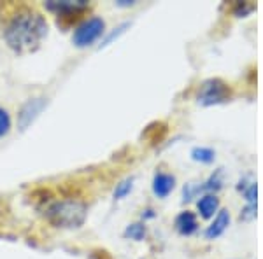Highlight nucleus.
Masks as SVG:
<instances>
[{"label":"nucleus","instance_id":"nucleus-12","mask_svg":"<svg viewBox=\"0 0 263 259\" xmlns=\"http://www.w3.org/2000/svg\"><path fill=\"white\" fill-rule=\"evenodd\" d=\"M146 233L147 229L144 226L142 223H135V224H130L128 228L125 229V236L130 240H135V242H141L146 238Z\"/></svg>","mask_w":263,"mask_h":259},{"label":"nucleus","instance_id":"nucleus-5","mask_svg":"<svg viewBox=\"0 0 263 259\" xmlns=\"http://www.w3.org/2000/svg\"><path fill=\"white\" fill-rule=\"evenodd\" d=\"M44 7L58 16V18L76 19L81 12L90 7L86 0H48L44 2Z\"/></svg>","mask_w":263,"mask_h":259},{"label":"nucleus","instance_id":"nucleus-15","mask_svg":"<svg viewBox=\"0 0 263 259\" xmlns=\"http://www.w3.org/2000/svg\"><path fill=\"white\" fill-rule=\"evenodd\" d=\"M219 188H221V170H218L216 173H213L211 179L207 182H203V186H202L203 191H218Z\"/></svg>","mask_w":263,"mask_h":259},{"label":"nucleus","instance_id":"nucleus-1","mask_svg":"<svg viewBox=\"0 0 263 259\" xmlns=\"http://www.w3.org/2000/svg\"><path fill=\"white\" fill-rule=\"evenodd\" d=\"M4 39L16 53H28L39 48L48 35V23L41 12L28 6L12 7L4 23Z\"/></svg>","mask_w":263,"mask_h":259},{"label":"nucleus","instance_id":"nucleus-4","mask_svg":"<svg viewBox=\"0 0 263 259\" xmlns=\"http://www.w3.org/2000/svg\"><path fill=\"white\" fill-rule=\"evenodd\" d=\"M198 104L203 107H211V105L224 104L232 98V90L223 79L213 77L202 83L200 91H198Z\"/></svg>","mask_w":263,"mask_h":259},{"label":"nucleus","instance_id":"nucleus-6","mask_svg":"<svg viewBox=\"0 0 263 259\" xmlns=\"http://www.w3.org/2000/svg\"><path fill=\"white\" fill-rule=\"evenodd\" d=\"M46 100L42 96H37V98H30L25 102V105L21 107L20 114H18V126L20 130H25L32 125V121L35 119L41 114V110L44 109Z\"/></svg>","mask_w":263,"mask_h":259},{"label":"nucleus","instance_id":"nucleus-2","mask_svg":"<svg viewBox=\"0 0 263 259\" xmlns=\"http://www.w3.org/2000/svg\"><path fill=\"white\" fill-rule=\"evenodd\" d=\"M44 217L54 228L78 229L83 226L88 217V207L86 203L74 198L57 200L44 209Z\"/></svg>","mask_w":263,"mask_h":259},{"label":"nucleus","instance_id":"nucleus-9","mask_svg":"<svg viewBox=\"0 0 263 259\" xmlns=\"http://www.w3.org/2000/svg\"><path fill=\"white\" fill-rule=\"evenodd\" d=\"M230 226V212L228 210H219L218 215L214 217V221L211 223V226H207L205 229V238L207 240H214L218 236H221L227 228Z\"/></svg>","mask_w":263,"mask_h":259},{"label":"nucleus","instance_id":"nucleus-10","mask_svg":"<svg viewBox=\"0 0 263 259\" xmlns=\"http://www.w3.org/2000/svg\"><path fill=\"white\" fill-rule=\"evenodd\" d=\"M197 209L203 219H211L219 209V198L216 196V194H203V196L198 200Z\"/></svg>","mask_w":263,"mask_h":259},{"label":"nucleus","instance_id":"nucleus-18","mask_svg":"<svg viewBox=\"0 0 263 259\" xmlns=\"http://www.w3.org/2000/svg\"><path fill=\"white\" fill-rule=\"evenodd\" d=\"M253 9H254V6L253 4H248V2H237L235 6H233V14L235 16H248L249 12H253Z\"/></svg>","mask_w":263,"mask_h":259},{"label":"nucleus","instance_id":"nucleus-3","mask_svg":"<svg viewBox=\"0 0 263 259\" xmlns=\"http://www.w3.org/2000/svg\"><path fill=\"white\" fill-rule=\"evenodd\" d=\"M104 32H105V21L99 18V16H91V18L83 19L76 27L74 33H72V44L76 48H88V46L95 44L104 35Z\"/></svg>","mask_w":263,"mask_h":259},{"label":"nucleus","instance_id":"nucleus-14","mask_svg":"<svg viewBox=\"0 0 263 259\" xmlns=\"http://www.w3.org/2000/svg\"><path fill=\"white\" fill-rule=\"evenodd\" d=\"M11 131V116L7 109L0 107V138H4Z\"/></svg>","mask_w":263,"mask_h":259},{"label":"nucleus","instance_id":"nucleus-19","mask_svg":"<svg viewBox=\"0 0 263 259\" xmlns=\"http://www.w3.org/2000/svg\"><path fill=\"white\" fill-rule=\"evenodd\" d=\"M256 217V205H248L240 212V221H251Z\"/></svg>","mask_w":263,"mask_h":259},{"label":"nucleus","instance_id":"nucleus-17","mask_svg":"<svg viewBox=\"0 0 263 259\" xmlns=\"http://www.w3.org/2000/svg\"><path fill=\"white\" fill-rule=\"evenodd\" d=\"M258 186L256 182H251L249 186H244V198L248 200V205H256Z\"/></svg>","mask_w":263,"mask_h":259},{"label":"nucleus","instance_id":"nucleus-13","mask_svg":"<svg viewBox=\"0 0 263 259\" xmlns=\"http://www.w3.org/2000/svg\"><path fill=\"white\" fill-rule=\"evenodd\" d=\"M134 177H126L121 182H118L116 188H114V198L116 200H123L125 196H128L130 191L134 189Z\"/></svg>","mask_w":263,"mask_h":259},{"label":"nucleus","instance_id":"nucleus-7","mask_svg":"<svg viewBox=\"0 0 263 259\" xmlns=\"http://www.w3.org/2000/svg\"><path fill=\"white\" fill-rule=\"evenodd\" d=\"M176 188V177L165 172H156L153 179V193L158 198H167Z\"/></svg>","mask_w":263,"mask_h":259},{"label":"nucleus","instance_id":"nucleus-20","mask_svg":"<svg viewBox=\"0 0 263 259\" xmlns=\"http://www.w3.org/2000/svg\"><path fill=\"white\" fill-rule=\"evenodd\" d=\"M134 4H135L134 0H118L116 6H120V7H132Z\"/></svg>","mask_w":263,"mask_h":259},{"label":"nucleus","instance_id":"nucleus-16","mask_svg":"<svg viewBox=\"0 0 263 259\" xmlns=\"http://www.w3.org/2000/svg\"><path fill=\"white\" fill-rule=\"evenodd\" d=\"M126 28H130V23H128V21H126V23H121L120 27H116V28H114V32L109 33V35L105 37L104 41H102V44H100V46H102V48H104V46H109V44H111V42H112L114 39H118V37H120L121 33H125Z\"/></svg>","mask_w":263,"mask_h":259},{"label":"nucleus","instance_id":"nucleus-21","mask_svg":"<svg viewBox=\"0 0 263 259\" xmlns=\"http://www.w3.org/2000/svg\"><path fill=\"white\" fill-rule=\"evenodd\" d=\"M91 259H111V257L107 256V252H102V250H100V252H93Z\"/></svg>","mask_w":263,"mask_h":259},{"label":"nucleus","instance_id":"nucleus-8","mask_svg":"<svg viewBox=\"0 0 263 259\" xmlns=\"http://www.w3.org/2000/svg\"><path fill=\"white\" fill-rule=\"evenodd\" d=\"M174 226H176L177 233L182 236H190L193 235L195 231L198 229V221H197V215L190 210H184L181 214H177L176 221H174Z\"/></svg>","mask_w":263,"mask_h":259},{"label":"nucleus","instance_id":"nucleus-11","mask_svg":"<svg viewBox=\"0 0 263 259\" xmlns=\"http://www.w3.org/2000/svg\"><path fill=\"white\" fill-rule=\"evenodd\" d=\"M192 158L203 165H211L216 160V152L211 147H195L192 151Z\"/></svg>","mask_w":263,"mask_h":259}]
</instances>
